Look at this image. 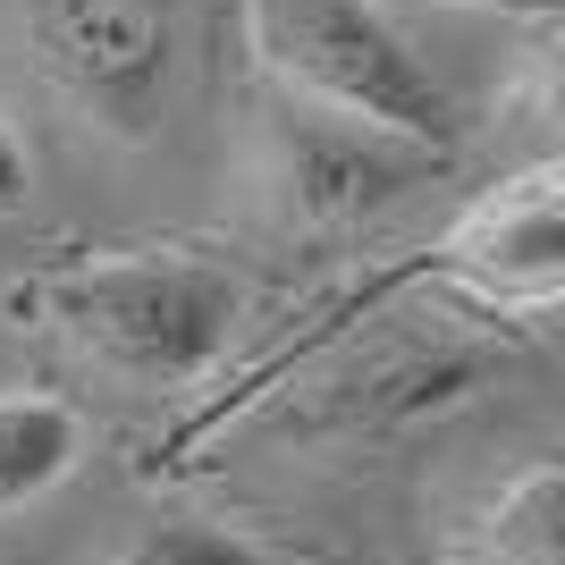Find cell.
<instances>
[{
  "mask_svg": "<svg viewBox=\"0 0 565 565\" xmlns=\"http://www.w3.org/2000/svg\"><path fill=\"white\" fill-rule=\"evenodd\" d=\"M25 194H34V152H25V136L0 118V212H18Z\"/></svg>",
  "mask_w": 565,
  "mask_h": 565,
  "instance_id": "9",
  "label": "cell"
},
{
  "mask_svg": "<svg viewBox=\"0 0 565 565\" xmlns=\"http://www.w3.org/2000/svg\"><path fill=\"white\" fill-rule=\"evenodd\" d=\"M76 456H85V423H76L68 397L0 388V515L43 507V498L76 472Z\"/></svg>",
  "mask_w": 565,
  "mask_h": 565,
  "instance_id": "6",
  "label": "cell"
},
{
  "mask_svg": "<svg viewBox=\"0 0 565 565\" xmlns=\"http://www.w3.org/2000/svg\"><path fill=\"white\" fill-rule=\"evenodd\" d=\"M254 51L305 110L354 118L414 152L456 136L448 85L423 68V51L372 0H254Z\"/></svg>",
  "mask_w": 565,
  "mask_h": 565,
  "instance_id": "2",
  "label": "cell"
},
{
  "mask_svg": "<svg viewBox=\"0 0 565 565\" xmlns=\"http://www.w3.org/2000/svg\"><path fill=\"white\" fill-rule=\"evenodd\" d=\"M430 270L465 279L472 296L490 305H515V312H548L565 287V228H557V161L523 169L507 186L465 212V228L430 254Z\"/></svg>",
  "mask_w": 565,
  "mask_h": 565,
  "instance_id": "5",
  "label": "cell"
},
{
  "mask_svg": "<svg viewBox=\"0 0 565 565\" xmlns=\"http://www.w3.org/2000/svg\"><path fill=\"white\" fill-rule=\"evenodd\" d=\"M118 565H262L254 541H236V532H220V523H152L143 541L118 548Z\"/></svg>",
  "mask_w": 565,
  "mask_h": 565,
  "instance_id": "8",
  "label": "cell"
},
{
  "mask_svg": "<svg viewBox=\"0 0 565 565\" xmlns=\"http://www.w3.org/2000/svg\"><path fill=\"white\" fill-rule=\"evenodd\" d=\"M557 465H523L507 490L490 498V515H481V565H557L565 541H557Z\"/></svg>",
  "mask_w": 565,
  "mask_h": 565,
  "instance_id": "7",
  "label": "cell"
},
{
  "mask_svg": "<svg viewBox=\"0 0 565 565\" xmlns=\"http://www.w3.org/2000/svg\"><path fill=\"white\" fill-rule=\"evenodd\" d=\"M414 178H423V152H414V143L372 136V127L330 118V110H305V102L270 110V161H262V186H270L279 220H296V228L363 220V212H380L388 194H405Z\"/></svg>",
  "mask_w": 565,
  "mask_h": 565,
  "instance_id": "4",
  "label": "cell"
},
{
  "mask_svg": "<svg viewBox=\"0 0 565 565\" xmlns=\"http://www.w3.org/2000/svg\"><path fill=\"white\" fill-rule=\"evenodd\" d=\"M472 9H515V18H557V0H472Z\"/></svg>",
  "mask_w": 565,
  "mask_h": 565,
  "instance_id": "10",
  "label": "cell"
},
{
  "mask_svg": "<svg viewBox=\"0 0 565 565\" xmlns=\"http://www.w3.org/2000/svg\"><path fill=\"white\" fill-rule=\"evenodd\" d=\"M25 51L76 118H94L110 136H152L169 94V0H18Z\"/></svg>",
  "mask_w": 565,
  "mask_h": 565,
  "instance_id": "3",
  "label": "cell"
},
{
  "mask_svg": "<svg viewBox=\"0 0 565 565\" xmlns=\"http://www.w3.org/2000/svg\"><path fill=\"white\" fill-rule=\"evenodd\" d=\"M51 321L102 380L161 397V388H194L228 354L236 321H245V287L203 254H118L60 270Z\"/></svg>",
  "mask_w": 565,
  "mask_h": 565,
  "instance_id": "1",
  "label": "cell"
}]
</instances>
